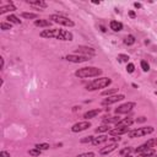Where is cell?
<instances>
[{"mask_svg": "<svg viewBox=\"0 0 157 157\" xmlns=\"http://www.w3.org/2000/svg\"><path fill=\"white\" fill-rule=\"evenodd\" d=\"M39 36L42 38H54V39H59V41H72L74 39V35L70 31H65L61 28H48V30H43Z\"/></svg>", "mask_w": 157, "mask_h": 157, "instance_id": "1", "label": "cell"}, {"mask_svg": "<svg viewBox=\"0 0 157 157\" xmlns=\"http://www.w3.org/2000/svg\"><path fill=\"white\" fill-rule=\"evenodd\" d=\"M103 70L96 66H85L75 71V76L78 78H89V77H97L102 75Z\"/></svg>", "mask_w": 157, "mask_h": 157, "instance_id": "2", "label": "cell"}, {"mask_svg": "<svg viewBox=\"0 0 157 157\" xmlns=\"http://www.w3.org/2000/svg\"><path fill=\"white\" fill-rule=\"evenodd\" d=\"M111 84H112V78H109V77H100V78H96V80H93L91 84H89L86 86V90H89V91H96V90H100V89H106Z\"/></svg>", "mask_w": 157, "mask_h": 157, "instance_id": "3", "label": "cell"}, {"mask_svg": "<svg viewBox=\"0 0 157 157\" xmlns=\"http://www.w3.org/2000/svg\"><path fill=\"white\" fill-rule=\"evenodd\" d=\"M155 131V128L148 125V126H142V128H137V129H134V130H130L128 136L130 139H135V137H141V136H146V135H150Z\"/></svg>", "mask_w": 157, "mask_h": 157, "instance_id": "4", "label": "cell"}, {"mask_svg": "<svg viewBox=\"0 0 157 157\" xmlns=\"http://www.w3.org/2000/svg\"><path fill=\"white\" fill-rule=\"evenodd\" d=\"M49 20L54 24H58V25H61V26H65V27H74L75 26V22L72 20H70L69 17L66 16H63V15H58V14H53L50 15Z\"/></svg>", "mask_w": 157, "mask_h": 157, "instance_id": "5", "label": "cell"}, {"mask_svg": "<svg viewBox=\"0 0 157 157\" xmlns=\"http://www.w3.org/2000/svg\"><path fill=\"white\" fill-rule=\"evenodd\" d=\"M136 107V103L135 102H126V103H124V104H120V106H118L115 109H114V112H115V114H128V113H130L134 108Z\"/></svg>", "mask_w": 157, "mask_h": 157, "instance_id": "6", "label": "cell"}, {"mask_svg": "<svg viewBox=\"0 0 157 157\" xmlns=\"http://www.w3.org/2000/svg\"><path fill=\"white\" fill-rule=\"evenodd\" d=\"M65 59L70 63H75V64H80V63H85L89 61L91 59V57L87 55H80V54H69L65 57Z\"/></svg>", "mask_w": 157, "mask_h": 157, "instance_id": "7", "label": "cell"}, {"mask_svg": "<svg viewBox=\"0 0 157 157\" xmlns=\"http://www.w3.org/2000/svg\"><path fill=\"white\" fill-rule=\"evenodd\" d=\"M90 128H91V123L89 120H84V122L75 123L71 126V131L72 133H80V131H85V130H87Z\"/></svg>", "mask_w": 157, "mask_h": 157, "instance_id": "8", "label": "cell"}, {"mask_svg": "<svg viewBox=\"0 0 157 157\" xmlns=\"http://www.w3.org/2000/svg\"><path fill=\"white\" fill-rule=\"evenodd\" d=\"M76 53L80 55H87V57H95L96 55V49L92 47H86V46H78L76 48Z\"/></svg>", "mask_w": 157, "mask_h": 157, "instance_id": "9", "label": "cell"}, {"mask_svg": "<svg viewBox=\"0 0 157 157\" xmlns=\"http://www.w3.org/2000/svg\"><path fill=\"white\" fill-rule=\"evenodd\" d=\"M125 98V96L124 95H113V96H109L108 98H104L103 101H102V106H111V104H114V103H117V102H120V101H123Z\"/></svg>", "mask_w": 157, "mask_h": 157, "instance_id": "10", "label": "cell"}, {"mask_svg": "<svg viewBox=\"0 0 157 157\" xmlns=\"http://www.w3.org/2000/svg\"><path fill=\"white\" fill-rule=\"evenodd\" d=\"M130 131V126H115L114 129H112L109 131V135L112 136H120L124 134H129Z\"/></svg>", "mask_w": 157, "mask_h": 157, "instance_id": "11", "label": "cell"}, {"mask_svg": "<svg viewBox=\"0 0 157 157\" xmlns=\"http://www.w3.org/2000/svg\"><path fill=\"white\" fill-rule=\"evenodd\" d=\"M117 147H118V142H112V144H109V145L102 147V148L100 150V153H101V155H108V153L115 151Z\"/></svg>", "mask_w": 157, "mask_h": 157, "instance_id": "12", "label": "cell"}, {"mask_svg": "<svg viewBox=\"0 0 157 157\" xmlns=\"http://www.w3.org/2000/svg\"><path fill=\"white\" fill-rule=\"evenodd\" d=\"M15 10H16V6L14 5L13 2H10V3L6 4V5H2V6H0V15H4V14H6V13L15 11Z\"/></svg>", "mask_w": 157, "mask_h": 157, "instance_id": "13", "label": "cell"}, {"mask_svg": "<svg viewBox=\"0 0 157 157\" xmlns=\"http://www.w3.org/2000/svg\"><path fill=\"white\" fill-rule=\"evenodd\" d=\"M35 26L36 27H42V28H49L52 26V21L46 20V19H39V20L35 21Z\"/></svg>", "mask_w": 157, "mask_h": 157, "instance_id": "14", "label": "cell"}, {"mask_svg": "<svg viewBox=\"0 0 157 157\" xmlns=\"http://www.w3.org/2000/svg\"><path fill=\"white\" fill-rule=\"evenodd\" d=\"M26 3L28 5H32V6H36V8H39V9H46L48 6L47 3L42 2V0H26Z\"/></svg>", "mask_w": 157, "mask_h": 157, "instance_id": "15", "label": "cell"}, {"mask_svg": "<svg viewBox=\"0 0 157 157\" xmlns=\"http://www.w3.org/2000/svg\"><path fill=\"white\" fill-rule=\"evenodd\" d=\"M100 113H101V109H100V108H97V109H91V111H87V112L84 114V118H85L86 120H89V119L96 118Z\"/></svg>", "mask_w": 157, "mask_h": 157, "instance_id": "16", "label": "cell"}, {"mask_svg": "<svg viewBox=\"0 0 157 157\" xmlns=\"http://www.w3.org/2000/svg\"><path fill=\"white\" fill-rule=\"evenodd\" d=\"M109 27H111V30H113L114 32H119V31H122V30H123V24H122V22H119V21L113 20V21H111V22H109Z\"/></svg>", "mask_w": 157, "mask_h": 157, "instance_id": "17", "label": "cell"}, {"mask_svg": "<svg viewBox=\"0 0 157 157\" xmlns=\"http://www.w3.org/2000/svg\"><path fill=\"white\" fill-rule=\"evenodd\" d=\"M122 120V118L118 115V117H106V118H103V124H111V123H114V124H118L119 122Z\"/></svg>", "mask_w": 157, "mask_h": 157, "instance_id": "18", "label": "cell"}, {"mask_svg": "<svg viewBox=\"0 0 157 157\" xmlns=\"http://www.w3.org/2000/svg\"><path fill=\"white\" fill-rule=\"evenodd\" d=\"M107 140H108V136H107V135H100V136H97V137H95V139H93L92 145L98 146V145H101V144L106 142Z\"/></svg>", "mask_w": 157, "mask_h": 157, "instance_id": "19", "label": "cell"}, {"mask_svg": "<svg viewBox=\"0 0 157 157\" xmlns=\"http://www.w3.org/2000/svg\"><path fill=\"white\" fill-rule=\"evenodd\" d=\"M133 123H134V120L131 118H124L118 124H115V126H131Z\"/></svg>", "mask_w": 157, "mask_h": 157, "instance_id": "20", "label": "cell"}, {"mask_svg": "<svg viewBox=\"0 0 157 157\" xmlns=\"http://www.w3.org/2000/svg\"><path fill=\"white\" fill-rule=\"evenodd\" d=\"M155 153H156V152H155V148H147V150H145V151L137 153L136 157H152Z\"/></svg>", "mask_w": 157, "mask_h": 157, "instance_id": "21", "label": "cell"}, {"mask_svg": "<svg viewBox=\"0 0 157 157\" xmlns=\"http://www.w3.org/2000/svg\"><path fill=\"white\" fill-rule=\"evenodd\" d=\"M6 20L13 25H21V20L17 17V16H15V15H9L8 17H6Z\"/></svg>", "mask_w": 157, "mask_h": 157, "instance_id": "22", "label": "cell"}, {"mask_svg": "<svg viewBox=\"0 0 157 157\" xmlns=\"http://www.w3.org/2000/svg\"><path fill=\"white\" fill-rule=\"evenodd\" d=\"M21 16L24 19H27V20H37L38 19V15L35 13H22Z\"/></svg>", "mask_w": 157, "mask_h": 157, "instance_id": "23", "label": "cell"}, {"mask_svg": "<svg viewBox=\"0 0 157 157\" xmlns=\"http://www.w3.org/2000/svg\"><path fill=\"white\" fill-rule=\"evenodd\" d=\"M145 146L147 148H153L157 146V137H153V139H148L146 142H145Z\"/></svg>", "mask_w": 157, "mask_h": 157, "instance_id": "24", "label": "cell"}, {"mask_svg": "<svg viewBox=\"0 0 157 157\" xmlns=\"http://www.w3.org/2000/svg\"><path fill=\"white\" fill-rule=\"evenodd\" d=\"M135 37L133 36V35H128L125 38H124V44H126V46H133L134 43H135Z\"/></svg>", "mask_w": 157, "mask_h": 157, "instance_id": "25", "label": "cell"}, {"mask_svg": "<svg viewBox=\"0 0 157 157\" xmlns=\"http://www.w3.org/2000/svg\"><path fill=\"white\" fill-rule=\"evenodd\" d=\"M111 130L112 129H111V126L108 124H103V125H101V126H98L96 129V133H109Z\"/></svg>", "mask_w": 157, "mask_h": 157, "instance_id": "26", "label": "cell"}, {"mask_svg": "<svg viewBox=\"0 0 157 157\" xmlns=\"http://www.w3.org/2000/svg\"><path fill=\"white\" fill-rule=\"evenodd\" d=\"M117 92H118V89H108V90H104L103 92H102V96H113V95H117Z\"/></svg>", "mask_w": 157, "mask_h": 157, "instance_id": "27", "label": "cell"}, {"mask_svg": "<svg viewBox=\"0 0 157 157\" xmlns=\"http://www.w3.org/2000/svg\"><path fill=\"white\" fill-rule=\"evenodd\" d=\"M131 151H133V147H124V148H122L120 151H119V155L120 156H126V155H130L131 153Z\"/></svg>", "mask_w": 157, "mask_h": 157, "instance_id": "28", "label": "cell"}, {"mask_svg": "<svg viewBox=\"0 0 157 157\" xmlns=\"http://www.w3.org/2000/svg\"><path fill=\"white\" fill-rule=\"evenodd\" d=\"M0 28H2L3 31H8V30L13 28V25L10 22H2V24H0Z\"/></svg>", "mask_w": 157, "mask_h": 157, "instance_id": "29", "label": "cell"}, {"mask_svg": "<svg viewBox=\"0 0 157 157\" xmlns=\"http://www.w3.org/2000/svg\"><path fill=\"white\" fill-rule=\"evenodd\" d=\"M118 60H119L120 63H126V64H128V61H129V55H126V54H119V55H118Z\"/></svg>", "mask_w": 157, "mask_h": 157, "instance_id": "30", "label": "cell"}, {"mask_svg": "<svg viewBox=\"0 0 157 157\" xmlns=\"http://www.w3.org/2000/svg\"><path fill=\"white\" fill-rule=\"evenodd\" d=\"M28 153H30L31 156H33V157H38V156H39V155L42 153V151L35 147V148H32V150H30V151H28Z\"/></svg>", "mask_w": 157, "mask_h": 157, "instance_id": "31", "label": "cell"}, {"mask_svg": "<svg viewBox=\"0 0 157 157\" xmlns=\"http://www.w3.org/2000/svg\"><path fill=\"white\" fill-rule=\"evenodd\" d=\"M93 136L92 135H89V136H85V137H82L81 140H80V142L81 144H87V142H92L93 141Z\"/></svg>", "mask_w": 157, "mask_h": 157, "instance_id": "32", "label": "cell"}, {"mask_svg": "<svg viewBox=\"0 0 157 157\" xmlns=\"http://www.w3.org/2000/svg\"><path fill=\"white\" fill-rule=\"evenodd\" d=\"M141 68H142V70H144L145 72H147V71L150 70V64H148L146 60H141Z\"/></svg>", "mask_w": 157, "mask_h": 157, "instance_id": "33", "label": "cell"}, {"mask_svg": "<svg viewBox=\"0 0 157 157\" xmlns=\"http://www.w3.org/2000/svg\"><path fill=\"white\" fill-rule=\"evenodd\" d=\"M35 147L38 148V150H41V151H43V150H48L49 148V145L48 144H36Z\"/></svg>", "mask_w": 157, "mask_h": 157, "instance_id": "34", "label": "cell"}, {"mask_svg": "<svg viewBox=\"0 0 157 157\" xmlns=\"http://www.w3.org/2000/svg\"><path fill=\"white\" fill-rule=\"evenodd\" d=\"M134 70H135V65H134L133 63H128V65H126V71H128L129 74H131V72H134Z\"/></svg>", "mask_w": 157, "mask_h": 157, "instance_id": "35", "label": "cell"}, {"mask_svg": "<svg viewBox=\"0 0 157 157\" xmlns=\"http://www.w3.org/2000/svg\"><path fill=\"white\" fill-rule=\"evenodd\" d=\"M76 157H95V153L93 152H84V153L77 155Z\"/></svg>", "mask_w": 157, "mask_h": 157, "instance_id": "36", "label": "cell"}, {"mask_svg": "<svg viewBox=\"0 0 157 157\" xmlns=\"http://www.w3.org/2000/svg\"><path fill=\"white\" fill-rule=\"evenodd\" d=\"M0 157H10V153L6 151H2L0 152Z\"/></svg>", "mask_w": 157, "mask_h": 157, "instance_id": "37", "label": "cell"}, {"mask_svg": "<svg viewBox=\"0 0 157 157\" xmlns=\"http://www.w3.org/2000/svg\"><path fill=\"white\" fill-rule=\"evenodd\" d=\"M120 140H122V139H120L119 136H114V137H112V139H111V141H112V142H119Z\"/></svg>", "mask_w": 157, "mask_h": 157, "instance_id": "38", "label": "cell"}, {"mask_svg": "<svg viewBox=\"0 0 157 157\" xmlns=\"http://www.w3.org/2000/svg\"><path fill=\"white\" fill-rule=\"evenodd\" d=\"M134 6H135L136 9H141V8H142V5H141L140 3H134Z\"/></svg>", "mask_w": 157, "mask_h": 157, "instance_id": "39", "label": "cell"}, {"mask_svg": "<svg viewBox=\"0 0 157 157\" xmlns=\"http://www.w3.org/2000/svg\"><path fill=\"white\" fill-rule=\"evenodd\" d=\"M129 16H130L131 19H134L136 15H135V13H134V11H130V13H129Z\"/></svg>", "mask_w": 157, "mask_h": 157, "instance_id": "40", "label": "cell"}, {"mask_svg": "<svg viewBox=\"0 0 157 157\" xmlns=\"http://www.w3.org/2000/svg\"><path fill=\"white\" fill-rule=\"evenodd\" d=\"M0 60H2V69H4V64H5V60H4V58H3V57L0 58Z\"/></svg>", "mask_w": 157, "mask_h": 157, "instance_id": "41", "label": "cell"}, {"mask_svg": "<svg viewBox=\"0 0 157 157\" xmlns=\"http://www.w3.org/2000/svg\"><path fill=\"white\" fill-rule=\"evenodd\" d=\"M146 119H145V117H140V119H137V122H140V123H142V122H145Z\"/></svg>", "mask_w": 157, "mask_h": 157, "instance_id": "42", "label": "cell"}, {"mask_svg": "<svg viewBox=\"0 0 157 157\" xmlns=\"http://www.w3.org/2000/svg\"><path fill=\"white\" fill-rule=\"evenodd\" d=\"M123 157H133L131 155H126V156H123Z\"/></svg>", "mask_w": 157, "mask_h": 157, "instance_id": "43", "label": "cell"}, {"mask_svg": "<svg viewBox=\"0 0 157 157\" xmlns=\"http://www.w3.org/2000/svg\"><path fill=\"white\" fill-rule=\"evenodd\" d=\"M152 157H157V153H155V155H153V156H152Z\"/></svg>", "mask_w": 157, "mask_h": 157, "instance_id": "44", "label": "cell"}]
</instances>
